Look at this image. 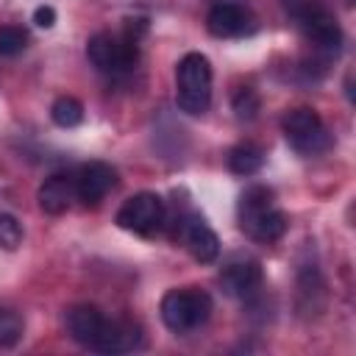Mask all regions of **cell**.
<instances>
[{
	"instance_id": "obj_4",
	"label": "cell",
	"mask_w": 356,
	"mask_h": 356,
	"mask_svg": "<svg viewBox=\"0 0 356 356\" xmlns=\"http://www.w3.org/2000/svg\"><path fill=\"white\" fill-rule=\"evenodd\" d=\"M161 320L170 331L175 334H189L195 328H200L209 314H211V295L195 286H184V289H170L161 298Z\"/></svg>"
},
{
	"instance_id": "obj_14",
	"label": "cell",
	"mask_w": 356,
	"mask_h": 356,
	"mask_svg": "<svg viewBox=\"0 0 356 356\" xmlns=\"http://www.w3.org/2000/svg\"><path fill=\"white\" fill-rule=\"evenodd\" d=\"M50 117H53V122L58 128H75V125L83 122V106H81V100H75V97L67 95V97H58L53 103Z\"/></svg>"
},
{
	"instance_id": "obj_9",
	"label": "cell",
	"mask_w": 356,
	"mask_h": 356,
	"mask_svg": "<svg viewBox=\"0 0 356 356\" xmlns=\"http://www.w3.org/2000/svg\"><path fill=\"white\" fill-rule=\"evenodd\" d=\"M220 286L231 298H250L261 286V267L253 259H234L220 270Z\"/></svg>"
},
{
	"instance_id": "obj_6",
	"label": "cell",
	"mask_w": 356,
	"mask_h": 356,
	"mask_svg": "<svg viewBox=\"0 0 356 356\" xmlns=\"http://www.w3.org/2000/svg\"><path fill=\"white\" fill-rule=\"evenodd\" d=\"M86 56L92 67L103 75H125L139 61V47L131 39L114 33H95L86 44Z\"/></svg>"
},
{
	"instance_id": "obj_15",
	"label": "cell",
	"mask_w": 356,
	"mask_h": 356,
	"mask_svg": "<svg viewBox=\"0 0 356 356\" xmlns=\"http://www.w3.org/2000/svg\"><path fill=\"white\" fill-rule=\"evenodd\" d=\"M22 317L0 306V348H14L22 339Z\"/></svg>"
},
{
	"instance_id": "obj_10",
	"label": "cell",
	"mask_w": 356,
	"mask_h": 356,
	"mask_svg": "<svg viewBox=\"0 0 356 356\" xmlns=\"http://www.w3.org/2000/svg\"><path fill=\"white\" fill-rule=\"evenodd\" d=\"M181 239H184L186 250L192 253V259L200 261V264H209V261H214V259L220 256V239H217V234L206 225L203 217H195V214L186 217V220L181 222Z\"/></svg>"
},
{
	"instance_id": "obj_16",
	"label": "cell",
	"mask_w": 356,
	"mask_h": 356,
	"mask_svg": "<svg viewBox=\"0 0 356 356\" xmlns=\"http://www.w3.org/2000/svg\"><path fill=\"white\" fill-rule=\"evenodd\" d=\"M28 44V33L17 25H0V56H17Z\"/></svg>"
},
{
	"instance_id": "obj_11",
	"label": "cell",
	"mask_w": 356,
	"mask_h": 356,
	"mask_svg": "<svg viewBox=\"0 0 356 356\" xmlns=\"http://www.w3.org/2000/svg\"><path fill=\"white\" fill-rule=\"evenodd\" d=\"M206 25H209V33L211 36H220V39H231V36H242L253 28V19L250 14L236 6V3H217L209 17H206Z\"/></svg>"
},
{
	"instance_id": "obj_8",
	"label": "cell",
	"mask_w": 356,
	"mask_h": 356,
	"mask_svg": "<svg viewBox=\"0 0 356 356\" xmlns=\"http://www.w3.org/2000/svg\"><path fill=\"white\" fill-rule=\"evenodd\" d=\"M72 178H75V197L83 206H97L117 186V172L106 161H86Z\"/></svg>"
},
{
	"instance_id": "obj_12",
	"label": "cell",
	"mask_w": 356,
	"mask_h": 356,
	"mask_svg": "<svg viewBox=\"0 0 356 356\" xmlns=\"http://www.w3.org/2000/svg\"><path fill=\"white\" fill-rule=\"evenodd\" d=\"M42 211L47 214H61L70 209V203L75 200V178L72 175H50L44 178V184L36 192Z\"/></svg>"
},
{
	"instance_id": "obj_7",
	"label": "cell",
	"mask_w": 356,
	"mask_h": 356,
	"mask_svg": "<svg viewBox=\"0 0 356 356\" xmlns=\"http://www.w3.org/2000/svg\"><path fill=\"white\" fill-rule=\"evenodd\" d=\"M164 200L156 195V192H136L131 195L120 211H117V225L131 231V234H139V236H150L156 234L161 225H164Z\"/></svg>"
},
{
	"instance_id": "obj_3",
	"label": "cell",
	"mask_w": 356,
	"mask_h": 356,
	"mask_svg": "<svg viewBox=\"0 0 356 356\" xmlns=\"http://www.w3.org/2000/svg\"><path fill=\"white\" fill-rule=\"evenodd\" d=\"M178 92H175V103L181 111L200 117L209 111L211 106V64L206 56L200 53H186L178 61Z\"/></svg>"
},
{
	"instance_id": "obj_18",
	"label": "cell",
	"mask_w": 356,
	"mask_h": 356,
	"mask_svg": "<svg viewBox=\"0 0 356 356\" xmlns=\"http://www.w3.org/2000/svg\"><path fill=\"white\" fill-rule=\"evenodd\" d=\"M22 242V225L11 214H0V248L14 250Z\"/></svg>"
},
{
	"instance_id": "obj_1",
	"label": "cell",
	"mask_w": 356,
	"mask_h": 356,
	"mask_svg": "<svg viewBox=\"0 0 356 356\" xmlns=\"http://www.w3.org/2000/svg\"><path fill=\"white\" fill-rule=\"evenodd\" d=\"M67 331L78 345L97 353H125L142 345V334L134 323L108 320L92 303H78L67 312Z\"/></svg>"
},
{
	"instance_id": "obj_5",
	"label": "cell",
	"mask_w": 356,
	"mask_h": 356,
	"mask_svg": "<svg viewBox=\"0 0 356 356\" xmlns=\"http://www.w3.org/2000/svg\"><path fill=\"white\" fill-rule=\"evenodd\" d=\"M284 136L303 156H317V153H323V150H328L334 145V139H331L325 122L320 120V114L314 108H306V106L286 111Z\"/></svg>"
},
{
	"instance_id": "obj_13",
	"label": "cell",
	"mask_w": 356,
	"mask_h": 356,
	"mask_svg": "<svg viewBox=\"0 0 356 356\" xmlns=\"http://www.w3.org/2000/svg\"><path fill=\"white\" fill-rule=\"evenodd\" d=\"M261 164H264V150L259 145L242 142L228 150V170L236 175H253L261 170Z\"/></svg>"
},
{
	"instance_id": "obj_2",
	"label": "cell",
	"mask_w": 356,
	"mask_h": 356,
	"mask_svg": "<svg viewBox=\"0 0 356 356\" xmlns=\"http://www.w3.org/2000/svg\"><path fill=\"white\" fill-rule=\"evenodd\" d=\"M236 217H239V228L256 242H275L286 231V217L281 209H275L273 189L267 186L245 189L236 206Z\"/></svg>"
},
{
	"instance_id": "obj_19",
	"label": "cell",
	"mask_w": 356,
	"mask_h": 356,
	"mask_svg": "<svg viewBox=\"0 0 356 356\" xmlns=\"http://www.w3.org/2000/svg\"><path fill=\"white\" fill-rule=\"evenodd\" d=\"M33 22H36L39 28H53V25H56V11H53L50 6H39V8L33 11Z\"/></svg>"
},
{
	"instance_id": "obj_17",
	"label": "cell",
	"mask_w": 356,
	"mask_h": 356,
	"mask_svg": "<svg viewBox=\"0 0 356 356\" xmlns=\"http://www.w3.org/2000/svg\"><path fill=\"white\" fill-rule=\"evenodd\" d=\"M234 114L236 120H253L259 114V95L250 89V86H242L236 95H234Z\"/></svg>"
}]
</instances>
